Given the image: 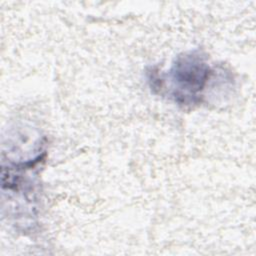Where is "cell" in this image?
Wrapping results in <instances>:
<instances>
[{"mask_svg":"<svg viewBox=\"0 0 256 256\" xmlns=\"http://www.w3.org/2000/svg\"><path fill=\"white\" fill-rule=\"evenodd\" d=\"M209 74V66L200 55L190 53L179 57L171 71L174 97L184 103L192 102L203 89Z\"/></svg>","mask_w":256,"mask_h":256,"instance_id":"1","label":"cell"}]
</instances>
